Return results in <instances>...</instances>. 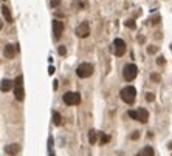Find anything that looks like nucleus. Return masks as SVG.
<instances>
[{
    "mask_svg": "<svg viewBox=\"0 0 172 156\" xmlns=\"http://www.w3.org/2000/svg\"><path fill=\"white\" fill-rule=\"evenodd\" d=\"M120 94H121V99L129 105H132L135 102V99H136V90H135V87H130V85L122 88Z\"/></svg>",
    "mask_w": 172,
    "mask_h": 156,
    "instance_id": "obj_1",
    "label": "nucleus"
},
{
    "mask_svg": "<svg viewBox=\"0 0 172 156\" xmlns=\"http://www.w3.org/2000/svg\"><path fill=\"white\" fill-rule=\"evenodd\" d=\"M136 76H138V66L135 64H127L124 66V70H122V77H124L127 82H130V80H133Z\"/></svg>",
    "mask_w": 172,
    "mask_h": 156,
    "instance_id": "obj_2",
    "label": "nucleus"
},
{
    "mask_svg": "<svg viewBox=\"0 0 172 156\" xmlns=\"http://www.w3.org/2000/svg\"><path fill=\"white\" fill-rule=\"evenodd\" d=\"M129 116L135 119V121H140L143 124H146L147 119H149V111L146 108H138V110H130L129 111Z\"/></svg>",
    "mask_w": 172,
    "mask_h": 156,
    "instance_id": "obj_3",
    "label": "nucleus"
},
{
    "mask_svg": "<svg viewBox=\"0 0 172 156\" xmlns=\"http://www.w3.org/2000/svg\"><path fill=\"white\" fill-rule=\"evenodd\" d=\"M76 74H78V77L81 79H87V77H90L92 74H93V65L92 64H81L78 66V70H76Z\"/></svg>",
    "mask_w": 172,
    "mask_h": 156,
    "instance_id": "obj_4",
    "label": "nucleus"
},
{
    "mask_svg": "<svg viewBox=\"0 0 172 156\" xmlns=\"http://www.w3.org/2000/svg\"><path fill=\"white\" fill-rule=\"evenodd\" d=\"M126 50H127V46H126L124 40H122V39H115V42H113V54H115V56L116 57L124 56Z\"/></svg>",
    "mask_w": 172,
    "mask_h": 156,
    "instance_id": "obj_5",
    "label": "nucleus"
},
{
    "mask_svg": "<svg viewBox=\"0 0 172 156\" xmlns=\"http://www.w3.org/2000/svg\"><path fill=\"white\" fill-rule=\"evenodd\" d=\"M64 102L67 105H78L81 102V94L79 93H74V91H68L64 94Z\"/></svg>",
    "mask_w": 172,
    "mask_h": 156,
    "instance_id": "obj_6",
    "label": "nucleus"
},
{
    "mask_svg": "<svg viewBox=\"0 0 172 156\" xmlns=\"http://www.w3.org/2000/svg\"><path fill=\"white\" fill-rule=\"evenodd\" d=\"M88 34H90V25H88V22H82L76 28V36L81 39H85L88 37Z\"/></svg>",
    "mask_w": 172,
    "mask_h": 156,
    "instance_id": "obj_7",
    "label": "nucleus"
},
{
    "mask_svg": "<svg viewBox=\"0 0 172 156\" xmlns=\"http://www.w3.org/2000/svg\"><path fill=\"white\" fill-rule=\"evenodd\" d=\"M64 28H65V25H64L62 20H53V32H54V37L56 39L62 37Z\"/></svg>",
    "mask_w": 172,
    "mask_h": 156,
    "instance_id": "obj_8",
    "label": "nucleus"
},
{
    "mask_svg": "<svg viewBox=\"0 0 172 156\" xmlns=\"http://www.w3.org/2000/svg\"><path fill=\"white\" fill-rule=\"evenodd\" d=\"M19 50V46L17 45H11L8 43L5 46V50H3V54H5V57H8V59H14L16 56V51Z\"/></svg>",
    "mask_w": 172,
    "mask_h": 156,
    "instance_id": "obj_9",
    "label": "nucleus"
},
{
    "mask_svg": "<svg viewBox=\"0 0 172 156\" xmlns=\"http://www.w3.org/2000/svg\"><path fill=\"white\" fill-rule=\"evenodd\" d=\"M5 152L8 156H16L20 152V145L19 144H9V145L5 147Z\"/></svg>",
    "mask_w": 172,
    "mask_h": 156,
    "instance_id": "obj_10",
    "label": "nucleus"
},
{
    "mask_svg": "<svg viewBox=\"0 0 172 156\" xmlns=\"http://www.w3.org/2000/svg\"><path fill=\"white\" fill-rule=\"evenodd\" d=\"M14 96H16L17 100H23L25 91H23V87L22 85H14Z\"/></svg>",
    "mask_w": 172,
    "mask_h": 156,
    "instance_id": "obj_11",
    "label": "nucleus"
},
{
    "mask_svg": "<svg viewBox=\"0 0 172 156\" xmlns=\"http://www.w3.org/2000/svg\"><path fill=\"white\" fill-rule=\"evenodd\" d=\"M11 88H12V80H9V79L0 80V91H9Z\"/></svg>",
    "mask_w": 172,
    "mask_h": 156,
    "instance_id": "obj_12",
    "label": "nucleus"
},
{
    "mask_svg": "<svg viewBox=\"0 0 172 156\" xmlns=\"http://www.w3.org/2000/svg\"><path fill=\"white\" fill-rule=\"evenodd\" d=\"M2 14H3L5 20H6L8 23H11V22H12V14H11V11H9L8 6H5V5L2 6Z\"/></svg>",
    "mask_w": 172,
    "mask_h": 156,
    "instance_id": "obj_13",
    "label": "nucleus"
},
{
    "mask_svg": "<svg viewBox=\"0 0 172 156\" xmlns=\"http://www.w3.org/2000/svg\"><path fill=\"white\" fill-rule=\"evenodd\" d=\"M136 156H154V148L147 145V147H144L141 150V153H138Z\"/></svg>",
    "mask_w": 172,
    "mask_h": 156,
    "instance_id": "obj_14",
    "label": "nucleus"
},
{
    "mask_svg": "<svg viewBox=\"0 0 172 156\" xmlns=\"http://www.w3.org/2000/svg\"><path fill=\"white\" fill-rule=\"evenodd\" d=\"M53 122H54V125H60V124H62V116H60L58 111L53 113Z\"/></svg>",
    "mask_w": 172,
    "mask_h": 156,
    "instance_id": "obj_15",
    "label": "nucleus"
},
{
    "mask_svg": "<svg viewBox=\"0 0 172 156\" xmlns=\"http://www.w3.org/2000/svg\"><path fill=\"white\" fill-rule=\"evenodd\" d=\"M96 138H98L96 130H90V131H88V141H90V144H96Z\"/></svg>",
    "mask_w": 172,
    "mask_h": 156,
    "instance_id": "obj_16",
    "label": "nucleus"
},
{
    "mask_svg": "<svg viewBox=\"0 0 172 156\" xmlns=\"http://www.w3.org/2000/svg\"><path fill=\"white\" fill-rule=\"evenodd\" d=\"M124 25H126V28H129V30H135V28H136V23H135V20H132V19L126 20V22H124Z\"/></svg>",
    "mask_w": 172,
    "mask_h": 156,
    "instance_id": "obj_17",
    "label": "nucleus"
},
{
    "mask_svg": "<svg viewBox=\"0 0 172 156\" xmlns=\"http://www.w3.org/2000/svg\"><path fill=\"white\" fill-rule=\"evenodd\" d=\"M109 141H110V136H109V134H104V133H101V134H99V142H101V145L107 144Z\"/></svg>",
    "mask_w": 172,
    "mask_h": 156,
    "instance_id": "obj_18",
    "label": "nucleus"
},
{
    "mask_svg": "<svg viewBox=\"0 0 172 156\" xmlns=\"http://www.w3.org/2000/svg\"><path fill=\"white\" fill-rule=\"evenodd\" d=\"M150 80L155 82V84H158V82H161V76L158 73H150Z\"/></svg>",
    "mask_w": 172,
    "mask_h": 156,
    "instance_id": "obj_19",
    "label": "nucleus"
},
{
    "mask_svg": "<svg viewBox=\"0 0 172 156\" xmlns=\"http://www.w3.org/2000/svg\"><path fill=\"white\" fill-rule=\"evenodd\" d=\"M146 100H147V102H154V100H155V94L154 93H146Z\"/></svg>",
    "mask_w": 172,
    "mask_h": 156,
    "instance_id": "obj_20",
    "label": "nucleus"
},
{
    "mask_svg": "<svg viewBox=\"0 0 172 156\" xmlns=\"http://www.w3.org/2000/svg\"><path fill=\"white\" fill-rule=\"evenodd\" d=\"M160 22H161V17L160 16H155V17L150 19V23H152V25H158Z\"/></svg>",
    "mask_w": 172,
    "mask_h": 156,
    "instance_id": "obj_21",
    "label": "nucleus"
},
{
    "mask_svg": "<svg viewBox=\"0 0 172 156\" xmlns=\"http://www.w3.org/2000/svg\"><path fill=\"white\" fill-rule=\"evenodd\" d=\"M157 64L160 65V66L166 64V59H164V56H158V57H157Z\"/></svg>",
    "mask_w": 172,
    "mask_h": 156,
    "instance_id": "obj_22",
    "label": "nucleus"
},
{
    "mask_svg": "<svg viewBox=\"0 0 172 156\" xmlns=\"http://www.w3.org/2000/svg\"><path fill=\"white\" fill-rule=\"evenodd\" d=\"M58 53L60 54V56H65V54H67V48H65L64 45H60L59 48H58Z\"/></svg>",
    "mask_w": 172,
    "mask_h": 156,
    "instance_id": "obj_23",
    "label": "nucleus"
},
{
    "mask_svg": "<svg viewBox=\"0 0 172 156\" xmlns=\"http://www.w3.org/2000/svg\"><path fill=\"white\" fill-rule=\"evenodd\" d=\"M22 84H23V77H22V76H17L16 80L12 82V85H22Z\"/></svg>",
    "mask_w": 172,
    "mask_h": 156,
    "instance_id": "obj_24",
    "label": "nucleus"
},
{
    "mask_svg": "<svg viewBox=\"0 0 172 156\" xmlns=\"http://www.w3.org/2000/svg\"><path fill=\"white\" fill-rule=\"evenodd\" d=\"M158 51V46H147V54H155Z\"/></svg>",
    "mask_w": 172,
    "mask_h": 156,
    "instance_id": "obj_25",
    "label": "nucleus"
},
{
    "mask_svg": "<svg viewBox=\"0 0 172 156\" xmlns=\"http://www.w3.org/2000/svg\"><path fill=\"white\" fill-rule=\"evenodd\" d=\"M60 5V0H51V8H58Z\"/></svg>",
    "mask_w": 172,
    "mask_h": 156,
    "instance_id": "obj_26",
    "label": "nucleus"
},
{
    "mask_svg": "<svg viewBox=\"0 0 172 156\" xmlns=\"http://www.w3.org/2000/svg\"><path fill=\"white\" fill-rule=\"evenodd\" d=\"M138 138H140V131H133L132 134H130V139H133V141L138 139Z\"/></svg>",
    "mask_w": 172,
    "mask_h": 156,
    "instance_id": "obj_27",
    "label": "nucleus"
},
{
    "mask_svg": "<svg viewBox=\"0 0 172 156\" xmlns=\"http://www.w3.org/2000/svg\"><path fill=\"white\" fill-rule=\"evenodd\" d=\"M138 42L140 43H146V37H144V36H138Z\"/></svg>",
    "mask_w": 172,
    "mask_h": 156,
    "instance_id": "obj_28",
    "label": "nucleus"
},
{
    "mask_svg": "<svg viewBox=\"0 0 172 156\" xmlns=\"http://www.w3.org/2000/svg\"><path fill=\"white\" fill-rule=\"evenodd\" d=\"M3 28V20H0V30Z\"/></svg>",
    "mask_w": 172,
    "mask_h": 156,
    "instance_id": "obj_29",
    "label": "nucleus"
},
{
    "mask_svg": "<svg viewBox=\"0 0 172 156\" xmlns=\"http://www.w3.org/2000/svg\"><path fill=\"white\" fill-rule=\"evenodd\" d=\"M169 148H171V150H172V142H169Z\"/></svg>",
    "mask_w": 172,
    "mask_h": 156,
    "instance_id": "obj_30",
    "label": "nucleus"
},
{
    "mask_svg": "<svg viewBox=\"0 0 172 156\" xmlns=\"http://www.w3.org/2000/svg\"><path fill=\"white\" fill-rule=\"evenodd\" d=\"M50 156H54V153H53V152H51V153H50Z\"/></svg>",
    "mask_w": 172,
    "mask_h": 156,
    "instance_id": "obj_31",
    "label": "nucleus"
},
{
    "mask_svg": "<svg viewBox=\"0 0 172 156\" xmlns=\"http://www.w3.org/2000/svg\"><path fill=\"white\" fill-rule=\"evenodd\" d=\"M171 50H172V43H171Z\"/></svg>",
    "mask_w": 172,
    "mask_h": 156,
    "instance_id": "obj_32",
    "label": "nucleus"
}]
</instances>
